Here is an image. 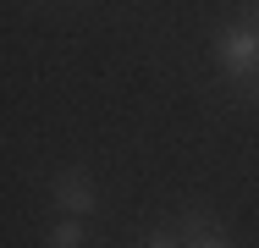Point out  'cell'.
<instances>
[{
	"label": "cell",
	"mask_w": 259,
	"mask_h": 248,
	"mask_svg": "<svg viewBox=\"0 0 259 248\" xmlns=\"http://www.w3.org/2000/svg\"><path fill=\"white\" fill-rule=\"evenodd\" d=\"M215 61H221L232 77L259 72V33H254V28H226V33L215 39Z\"/></svg>",
	"instance_id": "6da1fadb"
},
{
	"label": "cell",
	"mask_w": 259,
	"mask_h": 248,
	"mask_svg": "<svg viewBox=\"0 0 259 248\" xmlns=\"http://www.w3.org/2000/svg\"><path fill=\"white\" fill-rule=\"evenodd\" d=\"M55 204L83 221V215L94 210V177H89V171H61V177H55Z\"/></svg>",
	"instance_id": "7a4b0ae2"
},
{
	"label": "cell",
	"mask_w": 259,
	"mask_h": 248,
	"mask_svg": "<svg viewBox=\"0 0 259 248\" xmlns=\"http://www.w3.org/2000/svg\"><path fill=\"white\" fill-rule=\"evenodd\" d=\"M182 243H199V237H215V221H209L204 210H188L182 215V232H177Z\"/></svg>",
	"instance_id": "3957f363"
},
{
	"label": "cell",
	"mask_w": 259,
	"mask_h": 248,
	"mask_svg": "<svg viewBox=\"0 0 259 248\" xmlns=\"http://www.w3.org/2000/svg\"><path fill=\"white\" fill-rule=\"evenodd\" d=\"M50 248H83V221H77V215H66V221L50 232Z\"/></svg>",
	"instance_id": "277c9868"
},
{
	"label": "cell",
	"mask_w": 259,
	"mask_h": 248,
	"mask_svg": "<svg viewBox=\"0 0 259 248\" xmlns=\"http://www.w3.org/2000/svg\"><path fill=\"white\" fill-rule=\"evenodd\" d=\"M144 248H188V243H182L177 232H155V237H149V243H144Z\"/></svg>",
	"instance_id": "5b68a950"
},
{
	"label": "cell",
	"mask_w": 259,
	"mask_h": 248,
	"mask_svg": "<svg viewBox=\"0 0 259 248\" xmlns=\"http://www.w3.org/2000/svg\"><path fill=\"white\" fill-rule=\"evenodd\" d=\"M188 248H226V237L215 232V237H199V243H188Z\"/></svg>",
	"instance_id": "8992f818"
},
{
	"label": "cell",
	"mask_w": 259,
	"mask_h": 248,
	"mask_svg": "<svg viewBox=\"0 0 259 248\" xmlns=\"http://www.w3.org/2000/svg\"><path fill=\"white\" fill-rule=\"evenodd\" d=\"M248 28H254V33H259V6H254V17H248Z\"/></svg>",
	"instance_id": "52a82bcc"
}]
</instances>
